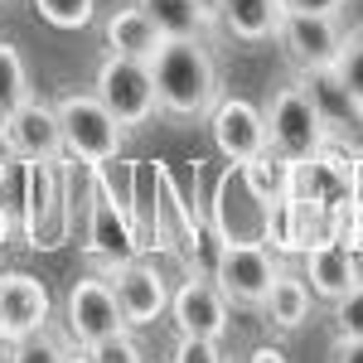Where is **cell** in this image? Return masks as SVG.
Instances as JSON below:
<instances>
[{
	"mask_svg": "<svg viewBox=\"0 0 363 363\" xmlns=\"http://www.w3.org/2000/svg\"><path fill=\"white\" fill-rule=\"evenodd\" d=\"M34 97V87H29V68L25 58H20V49L15 44H5L0 39V116L15 112L20 102H29Z\"/></svg>",
	"mask_w": 363,
	"mask_h": 363,
	"instance_id": "23",
	"label": "cell"
},
{
	"mask_svg": "<svg viewBox=\"0 0 363 363\" xmlns=\"http://www.w3.org/2000/svg\"><path fill=\"white\" fill-rule=\"evenodd\" d=\"M306 87H310V97H315V107H320V116H325V126H339L344 116H359L354 97L339 87V78L330 73V68H320V73H306Z\"/></svg>",
	"mask_w": 363,
	"mask_h": 363,
	"instance_id": "22",
	"label": "cell"
},
{
	"mask_svg": "<svg viewBox=\"0 0 363 363\" xmlns=\"http://www.w3.org/2000/svg\"><path fill=\"white\" fill-rule=\"evenodd\" d=\"M29 5L54 29H87L97 20V0H29Z\"/></svg>",
	"mask_w": 363,
	"mask_h": 363,
	"instance_id": "25",
	"label": "cell"
},
{
	"mask_svg": "<svg viewBox=\"0 0 363 363\" xmlns=\"http://www.w3.org/2000/svg\"><path fill=\"white\" fill-rule=\"evenodd\" d=\"M286 10H310V15H339L349 0H281Z\"/></svg>",
	"mask_w": 363,
	"mask_h": 363,
	"instance_id": "32",
	"label": "cell"
},
{
	"mask_svg": "<svg viewBox=\"0 0 363 363\" xmlns=\"http://www.w3.org/2000/svg\"><path fill=\"white\" fill-rule=\"evenodd\" d=\"M199 5H203V10H208V15L218 20V0H199Z\"/></svg>",
	"mask_w": 363,
	"mask_h": 363,
	"instance_id": "36",
	"label": "cell"
},
{
	"mask_svg": "<svg viewBox=\"0 0 363 363\" xmlns=\"http://www.w3.org/2000/svg\"><path fill=\"white\" fill-rule=\"evenodd\" d=\"M335 330L349 339H363V281L335 301Z\"/></svg>",
	"mask_w": 363,
	"mask_h": 363,
	"instance_id": "27",
	"label": "cell"
},
{
	"mask_svg": "<svg viewBox=\"0 0 363 363\" xmlns=\"http://www.w3.org/2000/svg\"><path fill=\"white\" fill-rule=\"evenodd\" d=\"M301 257H306V286H310L315 301H330V306H335L344 291H354L363 281L354 247L339 242V238H320V242H310Z\"/></svg>",
	"mask_w": 363,
	"mask_h": 363,
	"instance_id": "16",
	"label": "cell"
},
{
	"mask_svg": "<svg viewBox=\"0 0 363 363\" xmlns=\"http://www.w3.org/2000/svg\"><path fill=\"white\" fill-rule=\"evenodd\" d=\"M102 39H107V54H121V58H155V49L165 44V34L155 29V20L140 10L136 0L131 5H116L112 15L102 20Z\"/></svg>",
	"mask_w": 363,
	"mask_h": 363,
	"instance_id": "17",
	"label": "cell"
},
{
	"mask_svg": "<svg viewBox=\"0 0 363 363\" xmlns=\"http://www.w3.org/2000/svg\"><path fill=\"white\" fill-rule=\"evenodd\" d=\"M136 5L155 20V29L165 39H203L208 29L218 25L199 0H136Z\"/></svg>",
	"mask_w": 363,
	"mask_h": 363,
	"instance_id": "20",
	"label": "cell"
},
{
	"mask_svg": "<svg viewBox=\"0 0 363 363\" xmlns=\"http://www.w3.org/2000/svg\"><path fill=\"white\" fill-rule=\"evenodd\" d=\"M262 223H267V203L257 199L247 184L242 165H228L213 184V203H208V228L223 242H262Z\"/></svg>",
	"mask_w": 363,
	"mask_h": 363,
	"instance_id": "9",
	"label": "cell"
},
{
	"mask_svg": "<svg viewBox=\"0 0 363 363\" xmlns=\"http://www.w3.org/2000/svg\"><path fill=\"white\" fill-rule=\"evenodd\" d=\"M359 121H363V102H359Z\"/></svg>",
	"mask_w": 363,
	"mask_h": 363,
	"instance_id": "37",
	"label": "cell"
},
{
	"mask_svg": "<svg viewBox=\"0 0 363 363\" xmlns=\"http://www.w3.org/2000/svg\"><path fill=\"white\" fill-rule=\"evenodd\" d=\"M0 145L15 160H63V131H58L54 102L29 97L15 112L0 116Z\"/></svg>",
	"mask_w": 363,
	"mask_h": 363,
	"instance_id": "11",
	"label": "cell"
},
{
	"mask_svg": "<svg viewBox=\"0 0 363 363\" xmlns=\"http://www.w3.org/2000/svg\"><path fill=\"white\" fill-rule=\"evenodd\" d=\"M310 286H306V277H296V272H286L281 267L277 272V281H272V291H267V301H262V320L267 325H277V330H301L310 320Z\"/></svg>",
	"mask_w": 363,
	"mask_h": 363,
	"instance_id": "19",
	"label": "cell"
},
{
	"mask_svg": "<svg viewBox=\"0 0 363 363\" xmlns=\"http://www.w3.org/2000/svg\"><path fill=\"white\" fill-rule=\"evenodd\" d=\"M54 315L49 286L29 272H0V344H20L39 335Z\"/></svg>",
	"mask_w": 363,
	"mask_h": 363,
	"instance_id": "14",
	"label": "cell"
},
{
	"mask_svg": "<svg viewBox=\"0 0 363 363\" xmlns=\"http://www.w3.org/2000/svg\"><path fill=\"white\" fill-rule=\"evenodd\" d=\"M92 92L107 102V112L126 126V131H140L145 121H155L160 112V92H155V73L145 58H121L107 54L97 63V78H92Z\"/></svg>",
	"mask_w": 363,
	"mask_h": 363,
	"instance_id": "5",
	"label": "cell"
},
{
	"mask_svg": "<svg viewBox=\"0 0 363 363\" xmlns=\"http://www.w3.org/2000/svg\"><path fill=\"white\" fill-rule=\"evenodd\" d=\"M107 281H112V291H116V306H121L126 330L131 325H155L169 310V281L150 262H140V257H126V262L107 267Z\"/></svg>",
	"mask_w": 363,
	"mask_h": 363,
	"instance_id": "15",
	"label": "cell"
},
{
	"mask_svg": "<svg viewBox=\"0 0 363 363\" xmlns=\"http://www.w3.org/2000/svg\"><path fill=\"white\" fill-rule=\"evenodd\" d=\"M325 140H330V126L315 107L310 87L306 83L281 87L267 107V145L286 160H296V165H315L325 155Z\"/></svg>",
	"mask_w": 363,
	"mask_h": 363,
	"instance_id": "4",
	"label": "cell"
},
{
	"mask_svg": "<svg viewBox=\"0 0 363 363\" xmlns=\"http://www.w3.org/2000/svg\"><path fill=\"white\" fill-rule=\"evenodd\" d=\"M145 363H150V359H145Z\"/></svg>",
	"mask_w": 363,
	"mask_h": 363,
	"instance_id": "39",
	"label": "cell"
},
{
	"mask_svg": "<svg viewBox=\"0 0 363 363\" xmlns=\"http://www.w3.org/2000/svg\"><path fill=\"white\" fill-rule=\"evenodd\" d=\"M330 73L339 78V87H344V92L354 97V107H359L363 102V29H349V34H344V44H339Z\"/></svg>",
	"mask_w": 363,
	"mask_h": 363,
	"instance_id": "24",
	"label": "cell"
},
{
	"mask_svg": "<svg viewBox=\"0 0 363 363\" xmlns=\"http://www.w3.org/2000/svg\"><path fill=\"white\" fill-rule=\"evenodd\" d=\"M140 247L145 242H140V228L131 218V208L102 184V174H92V189H87V242H83L87 262L97 272H107L116 262L136 257Z\"/></svg>",
	"mask_w": 363,
	"mask_h": 363,
	"instance_id": "6",
	"label": "cell"
},
{
	"mask_svg": "<svg viewBox=\"0 0 363 363\" xmlns=\"http://www.w3.org/2000/svg\"><path fill=\"white\" fill-rule=\"evenodd\" d=\"M277 272H281V262H277V252L267 247V242H223L218 257H213V272H208V277L218 281V291L228 296V306L257 310L262 301H267Z\"/></svg>",
	"mask_w": 363,
	"mask_h": 363,
	"instance_id": "8",
	"label": "cell"
},
{
	"mask_svg": "<svg viewBox=\"0 0 363 363\" xmlns=\"http://www.w3.org/2000/svg\"><path fill=\"white\" fill-rule=\"evenodd\" d=\"M242 174H247V184L257 189L262 203H277V199H286L291 189H296L301 165H296V160H286V155H277V150L267 145L262 155H252L247 165H242Z\"/></svg>",
	"mask_w": 363,
	"mask_h": 363,
	"instance_id": "21",
	"label": "cell"
},
{
	"mask_svg": "<svg viewBox=\"0 0 363 363\" xmlns=\"http://www.w3.org/2000/svg\"><path fill=\"white\" fill-rule=\"evenodd\" d=\"M25 179H20V233L34 252L63 247L68 238V184L58 174V160H20Z\"/></svg>",
	"mask_w": 363,
	"mask_h": 363,
	"instance_id": "3",
	"label": "cell"
},
{
	"mask_svg": "<svg viewBox=\"0 0 363 363\" xmlns=\"http://www.w3.org/2000/svg\"><path fill=\"white\" fill-rule=\"evenodd\" d=\"M349 199H354V208H359V233H354V247H363V160L349 169Z\"/></svg>",
	"mask_w": 363,
	"mask_h": 363,
	"instance_id": "30",
	"label": "cell"
},
{
	"mask_svg": "<svg viewBox=\"0 0 363 363\" xmlns=\"http://www.w3.org/2000/svg\"><path fill=\"white\" fill-rule=\"evenodd\" d=\"M63 325H68V339L78 349H92V344H102V339L126 330L107 272H87V277H78L68 286V296H63Z\"/></svg>",
	"mask_w": 363,
	"mask_h": 363,
	"instance_id": "7",
	"label": "cell"
},
{
	"mask_svg": "<svg viewBox=\"0 0 363 363\" xmlns=\"http://www.w3.org/2000/svg\"><path fill=\"white\" fill-rule=\"evenodd\" d=\"M349 29L339 25V15H310V10H286L277 29V44L286 49V58L301 68V73H320L330 68L344 44Z\"/></svg>",
	"mask_w": 363,
	"mask_h": 363,
	"instance_id": "10",
	"label": "cell"
},
{
	"mask_svg": "<svg viewBox=\"0 0 363 363\" xmlns=\"http://www.w3.org/2000/svg\"><path fill=\"white\" fill-rule=\"evenodd\" d=\"M68 344L44 325L39 335H29V339H20V344H10V363H68Z\"/></svg>",
	"mask_w": 363,
	"mask_h": 363,
	"instance_id": "26",
	"label": "cell"
},
{
	"mask_svg": "<svg viewBox=\"0 0 363 363\" xmlns=\"http://www.w3.org/2000/svg\"><path fill=\"white\" fill-rule=\"evenodd\" d=\"M68 363H92V354H87V349H78V354H68Z\"/></svg>",
	"mask_w": 363,
	"mask_h": 363,
	"instance_id": "35",
	"label": "cell"
},
{
	"mask_svg": "<svg viewBox=\"0 0 363 363\" xmlns=\"http://www.w3.org/2000/svg\"><path fill=\"white\" fill-rule=\"evenodd\" d=\"M169 363H223V349H218V339L179 335L174 349H169Z\"/></svg>",
	"mask_w": 363,
	"mask_h": 363,
	"instance_id": "29",
	"label": "cell"
},
{
	"mask_svg": "<svg viewBox=\"0 0 363 363\" xmlns=\"http://www.w3.org/2000/svg\"><path fill=\"white\" fill-rule=\"evenodd\" d=\"M58 112V131H63V155L78 165H107L121 155L126 145V126L107 112V102L97 92H68L54 102Z\"/></svg>",
	"mask_w": 363,
	"mask_h": 363,
	"instance_id": "2",
	"label": "cell"
},
{
	"mask_svg": "<svg viewBox=\"0 0 363 363\" xmlns=\"http://www.w3.org/2000/svg\"><path fill=\"white\" fill-rule=\"evenodd\" d=\"M242 363H286V354H281L277 344H257V349H252Z\"/></svg>",
	"mask_w": 363,
	"mask_h": 363,
	"instance_id": "33",
	"label": "cell"
},
{
	"mask_svg": "<svg viewBox=\"0 0 363 363\" xmlns=\"http://www.w3.org/2000/svg\"><path fill=\"white\" fill-rule=\"evenodd\" d=\"M150 73H155V92H160L165 116L199 121V116L213 112L218 68H213V54L203 49V39H165L150 58Z\"/></svg>",
	"mask_w": 363,
	"mask_h": 363,
	"instance_id": "1",
	"label": "cell"
},
{
	"mask_svg": "<svg viewBox=\"0 0 363 363\" xmlns=\"http://www.w3.org/2000/svg\"><path fill=\"white\" fill-rule=\"evenodd\" d=\"M281 15H286L281 0H218V25H223L233 39H242V44H267V39H277Z\"/></svg>",
	"mask_w": 363,
	"mask_h": 363,
	"instance_id": "18",
	"label": "cell"
},
{
	"mask_svg": "<svg viewBox=\"0 0 363 363\" xmlns=\"http://www.w3.org/2000/svg\"><path fill=\"white\" fill-rule=\"evenodd\" d=\"M15 208V189H10V165H0V213Z\"/></svg>",
	"mask_w": 363,
	"mask_h": 363,
	"instance_id": "34",
	"label": "cell"
},
{
	"mask_svg": "<svg viewBox=\"0 0 363 363\" xmlns=\"http://www.w3.org/2000/svg\"><path fill=\"white\" fill-rule=\"evenodd\" d=\"M0 5H5V0H0Z\"/></svg>",
	"mask_w": 363,
	"mask_h": 363,
	"instance_id": "38",
	"label": "cell"
},
{
	"mask_svg": "<svg viewBox=\"0 0 363 363\" xmlns=\"http://www.w3.org/2000/svg\"><path fill=\"white\" fill-rule=\"evenodd\" d=\"M169 320H174L179 335L223 339L228 335V320H233V306H228V296L218 291V281H213V277L189 272V277L169 291Z\"/></svg>",
	"mask_w": 363,
	"mask_h": 363,
	"instance_id": "12",
	"label": "cell"
},
{
	"mask_svg": "<svg viewBox=\"0 0 363 363\" xmlns=\"http://www.w3.org/2000/svg\"><path fill=\"white\" fill-rule=\"evenodd\" d=\"M87 354H92V363H145L140 344L126 335V330H121V335H112V339H102V344H92Z\"/></svg>",
	"mask_w": 363,
	"mask_h": 363,
	"instance_id": "28",
	"label": "cell"
},
{
	"mask_svg": "<svg viewBox=\"0 0 363 363\" xmlns=\"http://www.w3.org/2000/svg\"><path fill=\"white\" fill-rule=\"evenodd\" d=\"M330 363H363V339L339 335V339H335V349H330Z\"/></svg>",
	"mask_w": 363,
	"mask_h": 363,
	"instance_id": "31",
	"label": "cell"
},
{
	"mask_svg": "<svg viewBox=\"0 0 363 363\" xmlns=\"http://www.w3.org/2000/svg\"><path fill=\"white\" fill-rule=\"evenodd\" d=\"M208 136L228 165H247L267 150V112L247 97H218L208 112Z\"/></svg>",
	"mask_w": 363,
	"mask_h": 363,
	"instance_id": "13",
	"label": "cell"
}]
</instances>
